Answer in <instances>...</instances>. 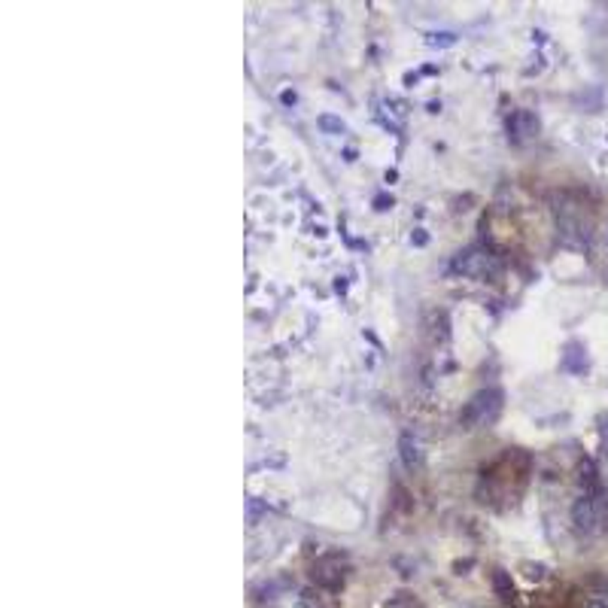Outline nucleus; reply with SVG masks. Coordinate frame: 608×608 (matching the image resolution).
I'll use <instances>...</instances> for the list:
<instances>
[{
	"label": "nucleus",
	"instance_id": "12",
	"mask_svg": "<svg viewBox=\"0 0 608 608\" xmlns=\"http://www.w3.org/2000/svg\"><path fill=\"white\" fill-rule=\"evenodd\" d=\"M605 250H608V231H605Z\"/></svg>",
	"mask_w": 608,
	"mask_h": 608
},
{
	"label": "nucleus",
	"instance_id": "6",
	"mask_svg": "<svg viewBox=\"0 0 608 608\" xmlns=\"http://www.w3.org/2000/svg\"><path fill=\"white\" fill-rule=\"evenodd\" d=\"M320 128H323V134H344L347 131L344 119L332 116V112H323V116H320Z\"/></svg>",
	"mask_w": 608,
	"mask_h": 608
},
{
	"label": "nucleus",
	"instance_id": "5",
	"mask_svg": "<svg viewBox=\"0 0 608 608\" xmlns=\"http://www.w3.org/2000/svg\"><path fill=\"white\" fill-rule=\"evenodd\" d=\"M493 590H496V596H499V599H505V602L514 599V584H511V575L505 569L493 572Z\"/></svg>",
	"mask_w": 608,
	"mask_h": 608
},
{
	"label": "nucleus",
	"instance_id": "4",
	"mask_svg": "<svg viewBox=\"0 0 608 608\" xmlns=\"http://www.w3.org/2000/svg\"><path fill=\"white\" fill-rule=\"evenodd\" d=\"M399 456H402L404 468H416V466H420L423 454H420V444H416V438L411 432H402V438H399Z\"/></svg>",
	"mask_w": 608,
	"mask_h": 608
},
{
	"label": "nucleus",
	"instance_id": "3",
	"mask_svg": "<svg viewBox=\"0 0 608 608\" xmlns=\"http://www.w3.org/2000/svg\"><path fill=\"white\" fill-rule=\"evenodd\" d=\"M508 131H511V137L517 143L535 137V134H538V116H535V112H526V110H517L514 116H511V122H508Z\"/></svg>",
	"mask_w": 608,
	"mask_h": 608
},
{
	"label": "nucleus",
	"instance_id": "9",
	"mask_svg": "<svg viewBox=\"0 0 608 608\" xmlns=\"http://www.w3.org/2000/svg\"><path fill=\"white\" fill-rule=\"evenodd\" d=\"M584 608H608V599H599V596H593V599L584 605Z\"/></svg>",
	"mask_w": 608,
	"mask_h": 608
},
{
	"label": "nucleus",
	"instance_id": "8",
	"mask_svg": "<svg viewBox=\"0 0 608 608\" xmlns=\"http://www.w3.org/2000/svg\"><path fill=\"white\" fill-rule=\"evenodd\" d=\"M523 575L529 581H538V578H545V566H533V562H526L523 566Z\"/></svg>",
	"mask_w": 608,
	"mask_h": 608
},
{
	"label": "nucleus",
	"instance_id": "11",
	"mask_svg": "<svg viewBox=\"0 0 608 608\" xmlns=\"http://www.w3.org/2000/svg\"><path fill=\"white\" fill-rule=\"evenodd\" d=\"M387 204L392 207V201H387V198H377V210H387Z\"/></svg>",
	"mask_w": 608,
	"mask_h": 608
},
{
	"label": "nucleus",
	"instance_id": "10",
	"mask_svg": "<svg viewBox=\"0 0 608 608\" xmlns=\"http://www.w3.org/2000/svg\"><path fill=\"white\" fill-rule=\"evenodd\" d=\"M283 104H295V92H283Z\"/></svg>",
	"mask_w": 608,
	"mask_h": 608
},
{
	"label": "nucleus",
	"instance_id": "2",
	"mask_svg": "<svg viewBox=\"0 0 608 608\" xmlns=\"http://www.w3.org/2000/svg\"><path fill=\"white\" fill-rule=\"evenodd\" d=\"M599 520H602V514H599V508H596L593 496H581L575 505H572V523H575L578 533L590 535Z\"/></svg>",
	"mask_w": 608,
	"mask_h": 608
},
{
	"label": "nucleus",
	"instance_id": "1",
	"mask_svg": "<svg viewBox=\"0 0 608 608\" xmlns=\"http://www.w3.org/2000/svg\"><path fill=\"white\" fill-rule=\"evenodd\" d=\"M499 408V392L496 389H483L468 402V408L463 414V423H487Z\"/></svg>",
	"mask_w": 608,
	"mask_h": 608
},
{
	"label": "nucleus",
	"instance_id": "7",
	"mask_svg": "<svg viewBox=\"0 0 608 608\" xmlns=\"http://www.w3.org/2000/svg\"><path fill=\"white\" fill-rule=\"evenodd\" d=\"M426 43H429V46H454L456 37L454 33H429V40Z\"/></svg>",
	"mask_w": 608,
	"mask_h": 608
}]
</instances>
